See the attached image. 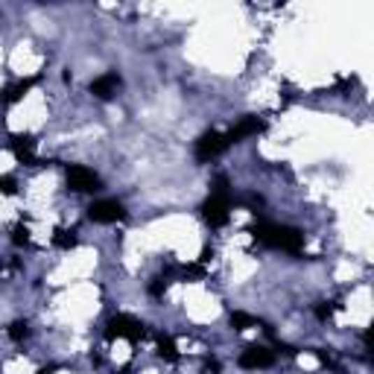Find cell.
Returning <instances> with one entry per match:
<instances>
[{
    "instance_id": "obj_15",
    "label": "cell",
    "mask_w": 374,
    "mask_h": 374,
    "mask_svg": "<svg viewBox=\"0 0 374 374\" xmlns=\"http://www.w3.org/2000/svg\"><path fill=\"white\" fill-rule=\"evenodd\" d=\"M6 333H9L12 343H24V339L29 336V324H27L24 319H18V322H12V324H9V331H6Z\"/></svg>"
},
{
    "instance_id": "obj_18",
    "label": "cell",
    "mask_w": 374,
    "mask_h": 374,
    "mask_svg": "<svg viewBox=\"0 0 374 374\" xmlns=\"http://www.w3.org/2000/svg\"><path fill=\"white\" fill-rule=\"evenodd\" d=\"M167 289V278H155V284L150 287V292H152V296H161V292H164Z\"/></svg>"
},
{
    "instance_id": "obj_10",
    "label": "cell",
    "mask_w": 374,
    "mask_h": 374,
    "mask_svg": "<svg viewBox=\"0 0 374 374\" xmlns=\"http://www.w3.org/2000/svg\"><path fill=\"white\" fill-rule=\"evenodd\" d=\"M38 82V76H32V79H18V82H12L6 91H3V103H21L24 100V96H27V91L32 88V85H36Z\"/></svg>"
},
{
    "instance_id": "obj_1",
    "label": "cell",
    "mask_w": 374,
    "mask_h": 374,
    "mask_svg": "<svg viewBox=\"0 0 374 374\" xmlns=\"http://www.w3.org/2000/svg\"><path fill=\"white\" fill-rule=\"evenodd\" d=\"M252 234L269 249H281L289 254H299L304 249V234L292 225H278V222H257Z\"/></svg>"
},
{
    "instance_id": "obj_3",
    "label": "cell",
    "mask_w": 374,
    "mask_h": 374,
    "mask_svg": "<svg viewBox=\"0 0 374 374\" xmlns=\"http://www.w3.org/2000/svg\"><path fill=\"white\" fill-rule=\"evenodd\" d=\"M229 138H225L222 132H217V129H210V132L199 135L196 146H193V155H196V161H202V164H208V161L220 158L225 150H229Z\"/></svg>"
},
{
    "instance_id": "obj_9",
    "label": "cell",
    "mask_w": 374,
    "mask_h": 374,
    "mask_svg": "<svg viewBox=\"0 0 374 374\" xmlns=\"http://www.w3.org/2000/svg\"><path fill=\"white\" fill-rule=\"evenodd\" d=\"M117 88H120V76L117 73H103V76H96L91 82V94L100 96V100H111V96L117 94Z\"/></svg>"
},
{
    "instance_id": "obj_5",
    "label": "cell",
    "mask_w": 374,
    "mask_h": 374,
    "mask_svg": "<svg viewBox=\"0 0 374 374\" xmlns=\"http://www.w3.org/2000/svg\"><path fill=\"white\" fill-rule=\"evenodd\" d=\"M123 217H126V208L117 199H96V202L88 205V220L96 222V225H111V222H117Z\"/></svg>"
},
{
    "instance_id": "obj_13",
    "label": "cell",
    "mask_w": 374,
    "mask_h": 374,
    "mask_svg": "<svg viewBox=\"0 0 374 374\" xmlns=\"http://www.w3.org/2000/svg\"><path fill=\"white\" fill-rule=\"evenodd\" d=\"M158 354L164 357V360H170V363H175L178 360V351H175V343L167 336V333H158Z\"/></svg>"
},
{
    "instance_id": "obj_2",
    "label": "cell",
    "mask_w": 374,
    "mask_h": 374,
    "mask_svg": "<svg viewBox=\"0 0 374 374\" xmlns=\"http://www.w3.org/2000/svg\"><path fill=\"white\" fill-rule=\"evenodd\" d=\"M146 328H143V322H138L135 316H111L108 324H106V336L108 339H129V343H138V339H143Z\"/></svg>"
},
{
    "instance_id": "obj_6",
    "label": "cell",
    "mask_w": 374,
    "mask_h": 374,
    "mask_svg": "<svg viewBox=\"0 0 374 374\" xmlns=\"http://www.w3.org/2000/svg\"><path fill=\"white\" fill-rule=\"evenodd\" d=\"M68 187L73 193H94V190H100V175L91 167L73 164V167H68Z\"/></svg>"
},
{
    "instance_id": "obj_20",
    "label": "cell",
    "mask_w": 374,
    "mask_h": 374,
    "mask_svg": "<svg viewBox=\"0 0 374 374\" xmlns=\"http://www.w3.org/2000/svg\"><path fill=\"white\" fill-rule=\"evenodd\" d=\"M38 374H53V368H41V371H38Z\"/></svg>"
},
{
    "instance_id": "obj_7",
    "label": "cell",
    "mask_w": 374,
    "mask_h": 374,
    "mask_svg": "<svg viewBox=\"0 0 374 374\" xmlns=\"http://www.w3.org/2000/svg\"><path fill=\"white\" fill-rule=\"evenodd\" d=\"M240 368H249V371H257V368H272L275 366V351L264 348V345H249L246 351L240 354Z\"/></svg>"
},
{
    "instance_id": "obj_19",
    "label": "cell",
    "mask_w": 374,
    "mask_h": 374,
    "mask_svg": "<svg viewBox=\"0 0 374 374\" xmlns=\"http://www.w3.org/2000/svg\"><path fill=\"white\" fill-rule=\"evenodd\" d=\"M336 310V307H319V310H316V316L319 319H331V313Z\"/></svg>"
},
{
    "instance_id": "obj_8",
    "label": "cell",
    "mask_w": 374,
    "mask_h": 374,
    "mask_svg": "<svg viewBox=\"0 0 374 374\" xmlns=\"http://www.w3.org/2000/svg\"><path fill=\"white\" fill-rule=\"evenodd\" d=\"M264 129H266V123L260 120V117H240V120L231 126V132L225 135V138H229V143H240V141H246V138L260 135Z\"/></svg>"
},
{
    "instance_id": "obj_17",
    "label": "cell",
    "mask_w": 374,
    "mask_h": 374,
    "mask_svg": "<svg viewBox=\"0 0 374 374\" xmlns=\"http://www.w3.org/2000/svg\"><path fill=\"white\" fill-rule=\"evenodd\" d=\"M12 243H15V246H27V243H29V231H27V225H18V229L12 231Z\"/></svg>"
},
{
    "instance_id": "obj_11",
    "label": "cell",
    "mask_w": 374,
    "mask_h": 374,
    "mask_svg": "<svg viewBox=\"0 0 374 374\" xmlns=\"http://www.w3.org/2000/svg\"><path fill=\"white\" fill-rule=\"evenodd\" d=\"M12 152L15 158L21 161V164H36V155H32V141L18 135V138H12Z\"/></svg>"
},
{
    "instance_id": "obj_14",
    "label": "cell",
    "mask_w": 374,
    "mask_h": 374,
    "mask_svg": "<svg viewBox=\"0 0 374 374\" xmlns=\"http://www.w3.org/2000/svg\"><path fill=\"white\" fill-rule=\"evenodd\" d=\"M231 328H237V331L257 328V319L249 316V313H243V310H234V313H231Z\"/></svg>"
},
{
    "instance_id": "obj_12",
    "label": "cell",
    "mask_w": 374,
    "mask_h": 374,
    "mask_svg": "<svg viewBox=\"0 0 374 374\" xmlns=\"http://www.w3.org/2000/svg\"><path fill=\"white\" fill-rule=\"evenodd\" d=\"M53 243L62 249V252H71V249H76V231H68V229H59L56 234H53Z\"/></svg>"
},
{
    "instance_id": "obj_4",
    "label": "cell",
    "mask_w": 374,
    "mask_h": 374,
    "mask_svg": "<svg viewBox=\"0 0 374 374\" xmlns=\"http://www.w3.org/2000/svg\"><path fill=\"white\" fill-rule=\"evenodd\" d=\"M202 217L208 225H214V229H220V225L229 222L231 217V193H210L208 202L202 205Z\"/></svg>"
},
{
    "instance_id": "obj_16",
    "label": "cell",
    "mask_w": 374,
    "mask_h": 374,
    "mask_svg": "<svg viewBox=\"0 0 374 374\" xmlns=\"http://www.w3.org/2000/svg\"><path fill=\"white\" fill-rule=\"evenodd\" d=\"M0 193H3V196H15V193H18V182H15L12 175H0Z\"/></svg>"
}]
</instances>
